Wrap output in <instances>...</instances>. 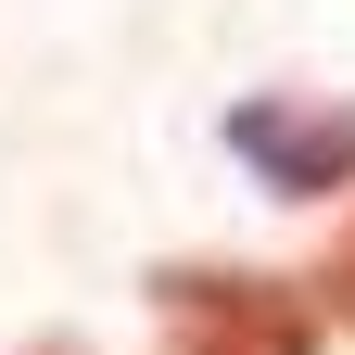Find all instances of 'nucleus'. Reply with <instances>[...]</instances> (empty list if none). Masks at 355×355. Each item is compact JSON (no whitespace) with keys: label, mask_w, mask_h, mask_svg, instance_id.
Wrapping results in <instances>:
<instances>
[{"label":"nucleus","mask_w":355,"mask_h":355,"mask_svg":"<svg viewBox=\"0 0 355 355\" xmlns=\"http://www.w3.org/2000/svg\"><path fill=\"white\" fill-rule=\"evenodd\" d=\"M153 318H165V355H318V304L254 266H178Z\"/></svg>","instance_id":"1"},{"label":"nucleus","mask_w":355,"mask_h":355,"mask_svg":"<svg viewBox=\"0 0 355 355\" xmlns=\"http://www.w3.org/2000/svg\"><path fill=\"white\" fill-rule=\"evenodd\" d=\"M229 140L279 178V191H343L355 178V114H229Z\"/></svg>","instance_id":"2"},{"label":"nucleus","mask_w":355,"mask_h":355,"mask_svg":"<svg viewBox=\"0 0 355 355\" xmlns=\"http://www.w3.org/2000/svg\"><path fill=\"white\" fill-rule=\"evenodd\" d=\"M330 304L355 318V229H343V254H330Z\"/></svg>","instance_id":"3"}]
</instances>
